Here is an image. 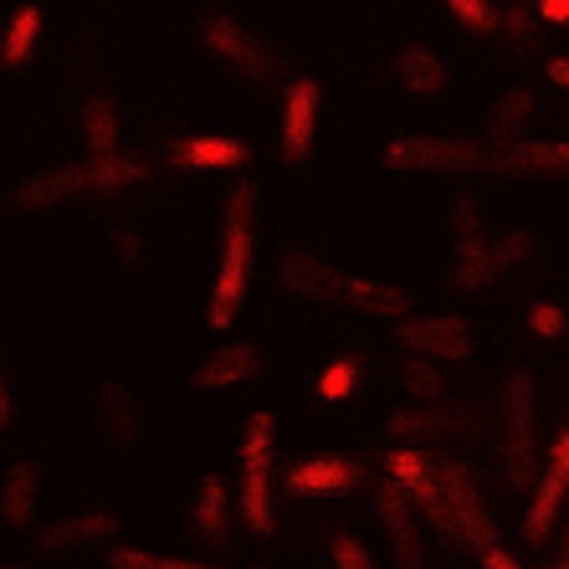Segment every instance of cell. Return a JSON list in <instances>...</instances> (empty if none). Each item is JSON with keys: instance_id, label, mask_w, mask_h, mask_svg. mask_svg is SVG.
I'll list each match as a JSON object with an SVG mask.
<instances>
[{"instance_id": "6da1fadb", "label": "cell", "mask_w": 569, "mask_h": 569, "mask_svg": "<svg viewBox=\"0 0 569 569\" xmlns=\"http://www.w3.org/2000/svg\"><path fill=\"white\" fill-rule=\"evenodd\" d=\"M257 216H262V186L252 174L231 180L221 196V241H216V272L206 292V329L226 333L247 313L257 278Z\"/></svg>"}, {"instance_id": "7a4b0ae2", "label": "cell", "mask_w": 569, "mask_h": 569, "mask_svg": "<svg viewBox=\"0 0 569 569\" xmlns=\"http://www.w3.org/2000/svg\"><path fill=\"white\" fill-rule=\"evenodd\" d=\"M149 164L129 149L108 159H67L52 170H37L27 180H16L11 190H0V211L6 216H52L82 200H103V196H123V190L144 186Z\"/></svg>"}, {"instance_id": "3957f363", "label": "cell", "mask_w": 569, "mask_h": 569, "mask_svg": "<svg viewBox=\"0 0 569 569\" xmlns=\"http://www.w3.org/2000/svg\"><path fill=\"white\" fill-rule=\"evenodd\" d=\"M196 47L221 67V78H231L237 88L257 98H272L282 93L298 72H292L288 52H282L278 41H267L257 27H247L226 0H200L196 6Z\"/></svg>"}, {"instance_id": "277c9868", "label": "cell", "mask_w": 569, "mask_h": 569, "mask_svg": "<svg viewBox=\"0 0 569 569\" xmlns=\"http://www.w3.org/2000/svg\"><path fill=\"white\" fill-rule=\"evenodd\" d=\"M492 154L482 133H396L380 144V164L396 174H437V180H492Z\"/></svg>"}, {"instance_id": "5b68a950", "label": "cell", "mask_w": 569, "mask_h": 569, "mask_svg": "<svg viewBox=\"0 0 569 569\" xmlns=\"http://www.w3.org/2000/svg\"><path fill=\"white\" fill-rule=\"evenodd\" d=\"M272 451H278V416L272 411H252L237 431V523L252 539H267L278 529V467H272Z\"/></svg>"}, {"instance_id": "8992f818", "label": "cell", "mask_w": 569, "mask_h": 569, "mask_svg": "<svg viewBox=\"0 0 569 569\" xmlns=\"http://www.w3.org/2000/svg\"><path fill=\"white\" fill-rule=\"evenodd\" d=\"M272 288L292 303H308V308H345L349 303V288H355V272H345L339 262L308 247V241H282L272 252Z\"/></svg>"}, {"instance_id": "52a82bcc", "label": "cell", "mask_w": 569, "mask_h": 569, "mask_svg": "<svg viewBox=\"0 0 569 569\" xmlns=\"http://www.w3.org/2000/svg\"><path fill=\"white\" fill-rule=\"evenodd\" d=\"M318 119H323V82L298 72V78L278 93V159H282V170L303 174L308 164H313Z\"/></svg>"}, {"instance_id": "ba28073f", "label": "cell", "mask_w": 569, "mask_h": 569, "mask_svg": "<svg viewBox=\"0 0 569 569\" xmlns=\"http://www.w3.org/2000/svg\"><path fill=\"white\" fill-rule=\"evenodd\" d=\"M503 472L508 488H533V426H539V411H533V375L529 370H508L503 375Z\"/></svg>"}, {"instance_id": "9c48e42d", "label": "cell", "mask_w": 569, "mask_h": 569, "mask_svg": "<svg viewBox=\"0 0 569 569\" xmlns=\"http://www.w3.org/2000/svg\"><path fill=\"white\" fill-rule=\"evenodd\" d=\"M529 252H539V237H533L529 226H513V231H492L477 252L467 257H451L447 262V288L451 292H482L492 288L498 278H508L518 262Z\"/></svg>"}, {"instance_id": "30bf717a", "label": "cell", "mask_w": 569, "mask_h": 569, "mask_svg": "<svg viewBox=\"0 0 569 569\" xmlns=\"http://www.w3.org/2000/svg\"><path fill=\"white\" fill-rule=\"evenodd\" d=\"M390 345L400 355H416V359H431V365H457V359H472L477 355V339H472V323L457 313H411L390 323Z\"/></svg>"}, {"instance_id": "8fae6325", "label": "cell", "mask_w": 569, "mask_h": 569, "mask_svg": "<svg viewBox=\"0 0 569 569\" xmlns=\"http://www.w3.org/2000/svg\"><path fill=\"white\" fill-rule=\"evenodd\" d=\"M123 518L113 503H88L78 513L67 518H52V523H41L31 529V549L37 555H82V549H108V543L119 539Z\"/></svg>"}, {"instance_id": "7c38bea8", "label": "cell", "mask_w": 569, "mask_h": 569, "mask_svg": "<svg viewBox=\"0 0 569 569\" xmlns=\"http://www.w3.org/2000/svg\"><path fill=\"white\" fill-rule=\"evenodd\" d=\"M267 345L262 339H231V345L211 349V355L200 359L196 370L186 375L190 390H200V396H226V390H247V385H257L267 375Z\"/></svg>"}, {"instance_id": "4fadbf2b", "label": "cell", "mask_w": 569, "mask_h": 569, "mask_svg": "<svg viewBox=\"0 0 569 569\" xmlns=\"http://www.w3.org/2000/svg\"><path fill=\"white\" fill-rule=\"evenodd\" d=\"M437 488H441V503H447L451 523H457V543H472L477 555L492 549V543H498V529H492L488 503H482L472 472H467L462 462H437Z\"/></svg>"}, {"instance_id": "5bb4252c", "label": "cell", "mask_w": 569, "mask_h": 569, "mask_svg": "<svg viewBox=\"0 0 569 569\" xmlns=\"http://www.w3.org/2000/svg\"><path fill=\"white\" fill-rule=\"evenodd\" d=\"M278 488L292 498H339V492L365 488V467L355 457H339V451H308V457L282 467Z\"/></svg>"}, {"instance_id": "9a60e30c", "label": "cell", "mask_w": 569, "mask_h": 569, "mask_svg": "<svg viewBox=\"0 0 569 569\" xmlns=\"http://www.w3.org/2000/svg\"><path fill=\"white\" fill-rule=\"evenodd\" d=\"M492 180H508V186L569 180V144L565 139H518V144H498V154H492Z\"/></svg>"}, {"instance_id": "2e32d148", "label": "cell", "mask_w": 569, "mask_h": 569, "mask_svg": "<svg viewBox=\"0 0 569 569\" xmlns=\"http://www.w3.org/2000/svg\"><path fill=\"white\" fill-rule=\"evenodd\" d=\"M565 503H569V426L549 441V457H543L539 477H533V498H529V513H523V539L529 543L549 539Z\"/></svg>"}, {"instance_id": "e0dca14e", "label": "cell", "mask_w": 569, "mask_h": 569, "mask_svg": "<svg viewBox=\"0 0 569 569\" xmlns=\"http://www.w3.org/2000/svg\"><path fill=\"white\" fill-rule=\"evenodd\" d=\"M385 82H396L406 98L437 103L451 93V62L426 41H400L396 52L385 57Z\"/></svg>"}, {"instance_id": "ac0fdd59", "label": "cell", "mask_w": 569, "mask_h": 569, "mask_svg": "<svg viewBox=\"0 0 569 569\" xmlns=\"http://www.w3.org/2000/svg\"><path fill=\"white\" fill-rule=\"evenodd\" d=\"M93 426L113 451H139V441H144V406H139V396L123 380H98Z\"/></svg>"}, {"instance_id": "d6986e66", "label": "cell", "mask_w": 569, "mask_h": 569, "mask_svg": "<svg viewBox=\"0 0 569 569\" xmlns=\"http://www.w3.org/2000/svg\"><path fill=\"white\" fill-rule=\"evenodd\" d=\"M375 508H380V533H385V543H390L396 569H426V533H421L416 508L406 503V492H400L396 482H380V488H375Z\"/></svg>"}, {"instance_id": "ffe728a7", "label": "cell", "mask_w": 569, "mask_h": 569, "mask_svg": "<svg viewBox=\"0 0 569 569\" xmlns=\"http://www.w3.org/2000/svg\"><path fill=\"white\" fill-rule=\"evenodd\" d=\"M457 431H472V416L467 411H451V406H396L385 416V437H396V447H416L421 451L426 441H441V437H457Z\"/></svg>"}, {"instance_id": "44dd1931", "label": "cell", "mask_w": 569, "mask_h": 569, "mask_svg": "<svg viewBox=\"0 0 569 569\" xmlns=\"http://www.w3.org/2000/svg\"><path fill=\"white\" fill-rule=\"evenodd\" d=\"M231 482L221 472H206L196 482V503H190V539L206 543V549H226L231 543Z\"/></svg>"}, {"instance_id": "7402d4cb", "label": "cell", "mask_w": 569, "mask_h": 569, "mask_svg": "<svg viewBox=\"0 0 569 569\" xmlns=\"http://www.w3.org/2000/svg\"><path fill=\"white\" fill-rule=\"evenodd\" d=\"M164 159L180 170H252V149L231 133H186L164 149Z\"/></svg>"}, {"instance_id": "603a6c76", "label": "cell", "mask_w": 569, "mask_h": 569, "mask_svg": "<svg viewBox=\"0 0 569 569\" xmlns=\"http://www.w3.org/2000/svg\"><path fill=\"white\" fill-rule=\"evenodd\" d=\"M41 477H47V467L37 462V457H21V462L6 467V477H0V523L16 533H31L37 523V503H41Z\"/></svg>"}, {"instance_id": "cb8c5ba5", "label": "cell", "mask_w": 569, "mask_h": 569, "mask_svg": "<svg viewBox=\"0 0 569 569\" xmlns=\"http://www.w3.org/2000/svg\"><path fill=\"white\" fill-rule=\"evenodd\" d=\"M41 37H47V6L21 0L0 27V72H27L31 57L41 52Z\"/></svg>"}, {"instance_id": "d4e9b609", "label": "cell", "mask_w": 569, "mask_h": 569, "mask_svg": "<svg viewBox=\"0 0 569 569\" xmlns=\"http://www.w3.org/2000/svg\"><path fill=\"white\" fill-rule=\"evenodd\" d=\"M78 129H82V149L88 159H108L123 149V113L108 93H88L78 108Z\"/></svg>"}, {"instance_id": "484cf974", "label": "cell", "mask_w": 569, "mask_h": 569, "mask_svg": "<svg viewBox=\"0 0 569 569\" xmlns=\"http://www.w3.org/2000/svg\"><path fill=\"white\" fill-rule=\"evenodd\" d=\"M533 93L529 88H508V93L492 98L488 119H482V139L488 144H518V139H529V123H533Z\"/></svg>"}, {"instance_id": "4316f807", "label": "cell", "mask_w": 569, "mask_h": 569, "mask_svg": "<svg viewBox=\"0 0 569 569\" xmlns=\"http://www.w3.org/2000/svg\"><path fill=\"white\" fill-rule=\"evenodd\" d=\"M345 313H359V318H390V323H400V318H411V313H416V298H411L406 288H396V282L355 278Z\"/></svg>"}, {"instance_id": "83f0119b", "label": "cell", "mask_w": 569, "mask_h": 569, "mask_svg": "<svg viewBox=\"0 0 569 569\" xmlns=\"http://www.w3.org/2000/svg\"><path fill=\"white\" fill-rule=\"evenodd\" d=\"M488 216H482V200L472 196V190H457V196L447 200V241H451V257H467L477 252L482 241H488Z\"/></svg>"}, {"instance_id": "f1b7e54d", "label": "cell", "mask_w": 569, "mask_h": 569, "mask_svg": "<svg viewBox=\"0 0 569 569\" xmlns=\"http://www.w3.org/2000/svg\"><path fill=\"white\" fill-rule=\"evenodd\" d=\"M359 385H365V355H339L318 370L313 396L323 400V406H345V400L359 396Z\"/></svg>"}, {"instance_id": "f546056e", "label": "cell", "mask_w": 569, "mask_h": 569, "mask_svg": "<svg viewBox=\"0 0 569 569\" xmlns=\"http://www.w3.org/2000/svg\"><path fill=\"white\" fill-rule=\"evenodd\" d=\"M103 569H221L211 559H190V555H154V549H139V543H108L103 549Z\"/></svg>"}, {"instance_id": "4dcf8cb0", "label": "cell", "mask_w": 569, "mask_h": 569, "mask_svg": "<svg viewBox=\"0 0 569 569\" xmlns=\"http://www.w3.org/2000/svg\"><path fill=\"white\" fill-rule=\"evenodd\" d=\"M400 390L411 396V406H441V396H447L441 365L416 359V355H400Z\"/></svg>"}, {"instance_id": "1f68e13d", "label": "cell", "mask_w": 569, "mask_h": 569, "mask_svg": "<svg viewBox=\"0 0 569 569\" xmlns=\"http://www.w3.org/2000/svg\"><path fill=\"white\" fill-rule=\"evenodd\" d=\"M108 252H113V262H119L123 272H144L149 237L133 221H113V226H108Z\"/></svg>"}, {"instance_id": "d6a6232c", "label": "cell", "mask_w": 569, "mask_h": 569, "mask_svg": "<svg viewBox=\"0 0 569 569\" xmlns=\"http://www.w3.org/2000/svg\"><path fill=\"white\" fill-rule=\"evenodd\" d=\"M323 555H329L333 569H380V559L370 555V543L359 539V533H345V529L323 539Z\"/></svg>"}, {"instance_id": "836d02e7", "label": "cell", "mask_w": 569, "mask_h": 569, "mask_svg": "<svg viewBox=\"0 0 569 569\" xmlns=\"http://www.w3.org/2000/svg\"><path fill=\"white\" fill-rule=\"evenodd\" d=\"M451 21L462 31H472V37H492L498 31V21H503V11L492 6V0H447Z\"/></svg>"}, {"instance_id": "e575fe53", "label": "cell", "mask_w": 569, "mask_h": 569, "mask_svg": "<svg viewBox=\"0 0 569 569\" xmlns=\"http://www.w3.org/2000/svg\"><path fill=\"white\" fill-rule=\"evenodd\" d=\"M565 323H569V318H565V308H559V303H533L529 308V333H533V339H559V333H565Z\"/></svg>"}, {"instance_id": "d590c367", "label": "cell", "mask_w": 569, "mask_h": 569, "mask_svg": "<svg viewBox=\"0 0 569 569\" xmlns=\"http://www.w3.org/2000/svg\"><path fill=\"white\" fill-rule=\"evenodd\" d=\"M16 426V396H11V375H6V349H0V437Z\"/></svg>"}, {"instance_id": "8d00e7d4", "label": "cell", "mask_w": 569, "mask_h": 569, "mask_svg": "<svg viewBox=\"0 0 569 569\" xmlns=\"http://www.w3.org/2000/svg\"><path fill=\"white\" fill-rule=\"evenodd\" d=\"M498 27H508V37H518V41H529L533 31H539V27H533V16H529V11H508L503 21H498Z\"/></svg>"}, {"instance_id": "74e56055", "label": "cell", "mask_w": 569, "mask_h": 569, "mask_svg": "<svg viewBox=\"0 0 569 569\" xmlns=\"http://www.w3.org/2000/svg\"><path fill=\"white\" fill-rule=\"evenodd\" d=\"M539 21H549V27H569V0H539Z\"/></svg>"}, {"instance_id": "f35d334b", "label": "cell", "mask_w": 569, "mask_h": 569, "mask_svg": "<svg viewBox=\"0 0 569 569\" xmlns=\"http://www.w3.org/2000/svg\"><path fill=\"white\" fill-rule=\"evenodd\" d=\"M477 559H482V569H523L513 555H508V549H498V543H492V549H482Z\"/></svg>"}, {"instance_id": "ab89813d", "label": "cell", "mask_w": 569, "mask_h": 569, "mask_svg": "<svg viewBox=\"0 0 569 569\" xmlns=\"http://www.w3.org/2000/svg\"><path fill=\"white\" fill-rule=\"evenodd\" d=\"M543 72H549V82H555V88H565V93H569V57H549V67H543Z\"/></svg>"}, {"instance_id": "60d3db41", "label": "cell", "mask_w": 569, "mask_h": 569, "mask_svg": "<svg viewBox=\"0 0 569 569\" xmlns=\"http://www.w3.org/2000/svg\"><path fill=\"white\" fill-rule=\"evenodd\" d=\"M565 565H569V533H565Z\"/></svg>"}, {"instance_id": "b9f144b4", "label": "cell", "mask_w": 569, "mask_h": 569, "mask_svg": "<svg viewBox=\"0 0 569 569\" xmlns=\"http://www.w3.org/2000/svg\"><path fill=\"white\" fill-rule=\"evenodd\" d=\"M6 569H31V565H6Z\"/></svg>"}, {"instance_id": "7bdbcfd3", "label": "cell", "mask_w": 569, "mask_h": 569, "mask_svg": "<svg viewBox=\"0 0 569 569\" xmlns=\"http://www.w3.org/2000/svg\"><path fill=\"white\" fill-rule=\"evenodd\" d=\"M252 569H267V565H252Z\"/></svg>"}, {"instance_id": "ee69618b", "label": "cell", "mask_w": 569, "mask_h": 569, "mask_svg": "<svg viewBox=\"0 0 569 569\" xmlns=\"http://www.w3.org/2000/svg\"><path fill=\"white\" fill-rule=\"evenodd\" d=\"M559 569H569V565H559Z\"/></svg>"}]
</instances>
